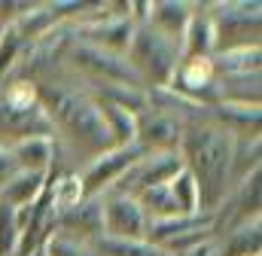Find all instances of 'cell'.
<instances>
[{"label": "cell", "mask_w": 262, "mask_h": 256, "mask_svg": "<svg viewBox=\"0 0 262 256\" xmlns=\"http://www.w3.org/2000/svg\"><path fill=\"white\" fill-rule=\"evenodd\" d=\"M177 156L198 186V210L216 214L232 192V137L213 122H189L183 125Z\"/></svg>", "instance_id": "1"}, {"label": "cell", "mask_w": 262, "mask_h": 256, "mask_svg": "<svg viewBox=\"0 0 262 256\" xmlns=\"http://www.w3.org/2000/svg\"><path fill=\"white\" fill-rule=\"evenodd\" d=\"M37 101L43 113L49 116L52 128H58L64 137H70L79 150L101 156L113 146L95 98L76 89H67V86H37Z\"/></svg>", "instance_id": "2"}, {"label": "cell", "mask_w": 262, "mask_h": 256, "mask_svg": "<svg viewBox=\"0 0 262 256\" xmlns=\"http://www.w3.org/2000/svg\"><path fill=\"white\" fill-rule=\"evenodd\" d=\"M125 61L137 73L140 86L146 82L149 89H168L180 64V43L168 40L152 25H134Z\"/></svg>", "instance_id": "3"}, {"label": "cell", "mask_w": 262, "mask_h": 256, "mask_svg": "<svg viewBox=\"0 0 262 256\" xmlns=\"http://www.w3.org/2000/svg\"><path fill=\"white\" fill-rule=\"evenodd\" d=\"M259 9L262 6L256 0L253 3H213L207 18H210V28H213L216 52L259 46V18H262Z\"/></svg>", "instance_id": "4"}, {"label": "cell", "mask_w": 262, "mask_h": 256, "mask_svg": "<svg viewBox=\"0 0 262 256\" xmlns=\"http://www.w3.org/2000/svg\"><path fill=\"white\" fill-rule=\"evenodd\" d=\"M67 58L79 73L98 79L101 86H137L140 89V79L125 61V55H116V52H107L89 43H70Z\"/></svg>", "instance_id": "5"}, {"label": "cell", "mask_w": 262, "mask_h": 256, "mask_svg": "<svg viewBox=\"0 0 262 256\" xmlns=\"http://www.w3.org/2000/svg\"><path fill=\"white\" fill-rule=\"evenodd\" d=\"M183 171V162L177 153H146L140 156L128 171L119 177V183L110 192H119V195H137L143 189H152V186H165L171 183L177 174Z\"/></svg>", "instance_id": "6"}, {"label": "cell", "mask_w": 262, "mask_h": 256, "mask_svg": "<svg viewBox=\"0 0 262 256\" xmlns=\"http://www.w3.org/2000/svg\"><path fill=\"white\" fill-rule=\"evenodd\" d=\"M140 156H146V153H140L134 143H131V146H110L107 153L95 156L92 165L85 168V174L79 177V180H82V195H85V198H101V195H107V192L119 183V177L128 171Z\"/></svg>", "instance_id": "7"}, {"label": "cell", "mask_w": 262, "mask_h": 256, "mask_svg": "<svg viewBox=\"0 0 262 256\" xmlns=\"http://www.w3.org/2000/svg\"><path fill=\"white\" fill-rule=\"evenodd\" d=\"M259 201H262V174L253 171L247 174L235 189L226 195V201L216 207L213 214V232H220L226 226V232L247 226V223H259Z\"/></svg>", "instance_id": "8"}, {"label": "cell", "mask_w": 262, "mask_h": 256, "mask_svg": "<svg viewBox=\"0 0 262 256\" xmlns=\"http://www.w3.org/2000/svg\"><path fill=\"white\" fill-rule=\"evenodd\" d=\"M101 217H104V238L137 241L146 235V217L131 195L119 192L101 195Z\"/></svg>", "instance_id": "9"}, {"label": "cell", "mask_w": 262, "mask_h": 256, "mask_svg": "<svg viewBox=\"0 0 262 256\" xmlns=\"http://www.w3.org/2000/svg\"><path fill=\"white\" fill-rule=\"evenodd\" d=\"M168 89H174L177 95L195 101L201 107H213L216 104V73H213L210 58H180Z\"/></svg>", "instance_id": "10"}, {"label": "cell", "mask_w": 262, "mask_h": 256, "mask_svg": "<svg viewBox=\"0 0 262 256\" xmlns=\"http://www.w3.org/2000/svg\"><path fill=\"white\" fill-rule=\"evenodd\" d=\"M70 43H73V34H70V28L67 25H55L49 34H43V37H37L34 43H28L25 46V52H21V58L15 67H21L28 76L31 73H46V70H52L61 55H67V49H70ZM25 76V79H28Z\"/></svg>", "instance_id": "11"}, {"label": "cell", "mask_w": 262, "mask_h": 256, "mask_svg": "<svg viewBox=\"0 0 262 256\" xmlns=\"http://www.w3.org/2000/svg\"><path fill=\"white\" fill-rule=\"evenodd\" d=\"M180 134H183V122H177L165 113H143V116H137L134 146L140 153H177Z\"/></svg>", "instance_id": "12"}, {"label": "cell", "mask_w": 262, "mask_h": 256, "mask_svg": "<svg viewBox=\"0 0 262 256\" xmlns=\"http://www.w3.org/2000/svg\"><path fill=\"white\" fill-rule=\"evenodd\" d=\"M58 235L73 241H98L104 235V217H101V198H82L76 207L55 214Z\"/></svg>", "instance_id": "13"}, {"label": "cell", "mask_w": 262, "mask_h": 256, "mask_svg": "<svg viewBox=\"0 0 262 256\" xmlns=\"http://www.w3.org/2000/svg\"><path fill=\"white\" fill-rule=\"evenodd\" d=\"M52 122L49 116L43 113V107H31V110H15L9 104L0 101V134L9 140L6 146L18 143V140H28V137H52Z\"/></svg>", "instance_id": "14"}, {"label": "cell", "mask_w": 262, "mask_h": 256, "mask_svg": "<svg viewBox=\"0 0 262 256\" xmlns=\"http://www.w3.org/2000/svg\"><path fill=\"white\" fill-rule=\"evenodd\" d=\"M207 116L216 128H223L232 140L238 137H259V107L247 104H213L207 107Z\"/></svg>", "instance_id": "15"}, {"label": "cell", "mask_w": 262, "mask_h": 256, "mask_svg": "<svg viewBox=\"0 0 262 256\" xmlns=\"http://www.w3.org/2000/svg\"><path fill=\"white\" fill-rule=\"evenodd\" d=\"M192 12H195L192 3H183V0H156V3H149V18H146V25H152V28H156L159 34H165L168 40L180 43V37H183V31H186Z\"/></svg>", "instance_id": "16"}, {"label": "cell", "mask_w": 262, "mask_h": 256, "mask_svg": "<svg viewBox=\"0 0 262 256\" xmlns=\"http://www.w3.org/2000/svg\"><path fill=\"white\" fill-rule=\"evenodd\" d=\"M6 150H9V156L15 162V171L49 174L52 159H55V140L52 137H28V140H18V143H12Z\"/></svg>", "instance_id": "17"}, {"label": "cell", "mask_w": 262, "mask_h": 256, "mask_svg": "<svg viewBox=\"0 0 262 256\" xmlns=\"http://www.w3.org/2000/svg\"><path fill=\"white\" fill-rule=\"evenodd\" d=\"M49 186L46 174H37V171H15L3 186H0V201L9 204V207H28L34 204Z\"/></svg>", "instance_id": "18"}, {"label": "cell", "mask_w": 262, "mask_h": 256, "mask_svg": "<svg viewBox=\"0 0 262 256\" xmlns=\"http://www.w3.org/2000/svg\"><path fill=\"white\" fill-rule=\"evenodd\" d=\"M216 40L207 12H192L183 37H180V58H213Z\"/></svg>", "instance_id": "19"}, {"label": "cell", "mask_w": 262, "mask_h": 256, "mask_svg": "<svg viewBox=\"0 0 262 256\" xmlns=\"http://www.w3.org/2000/svg\"><path fill=\"white\" fill-rule=\"evenodd\" d=\"M216 104H247V107H259V73L216 76Z\"/></svg>", "instance_id": "20"}, {"label": "cell", "mask_w": 262, "mask_h": 256, "mask_svg": "<svg viewBox=\"0 0 262 256\" xmlns=\"http://www.w3.org/2000/svg\"><path fill=\"white\" fill-rule=\"evenodd\" d=\"M262 253V226L247 223L226 232L223 241H213V256H259Z\"/></svg>", "instance_id": "21"}, {"label": "cell", "mask_w": 262, "mask_h": 256, "mask_svg": "<svg viewBox=\"0 0 262 256\" xmlns=\"http://www.w3.org/2000/svg\"><path fill=\"white\" fill-rule=\"evenodd\" d=\"M213 73L216 76H238V73H259L262 49L247 46V49H232V52H216L213 58Z\"/></svg>", "instance_id": "22"}, {"label": "cell", "mask_w": 262, "mask_h": 256, "mask_svg": "<svg viewBox=\"0 0 262 256\" xmlns=\"http://www.w3.org/2000/svg\"><path fill=\"white\" fill-rule=\"evenodd\" d=\"M95 101L113 104V107L125 110V113H131V116H143V113H149L146 89H137V86H101Z\"/></svg>", "instance_id": "23"}, {"label": "cell", "mask_w": 262, "mask_h": 256, "mask_svg": "<svg viewBox=\"0 0 262 256\" xmlns=\"http://www.w3.org/2000/svg\"><path fill=\"white\" fill-rule=\"evenodd\" d=\"M98 110H101L104 128L110 134V143L113 146H131L134 143V131H137V116H131V113L113 107V104H104V101H98Z\"/></svg>", "instance_id": "24"}, {"label": "cell", "mask_w": 262, "mask_h": 256, "mask_svg": "<svg viewBox=\"0 0 262 256\" xmlns=\"http://www.w3.org/2000/svg\"><path fill=\"white\" fill-rule=\"evenodd\" d=\"M134 201L140 204V210H143L146 223H152V220H171V217H183V214L177 210V204H174L171 192H168V183H165V186H152V189L137 192V195H134Z\"/></svg>", "instance_id": "25"}, {"label": "cell", "mask_w": 262, "mask_h": 256, "mask_svg": "<svg viewBox=\"0 0 262 256\" xmlns=\"http://www.w3.org/2000/svg\"><path fill=\"white\" fill-rule=\"evenodd\" d=\"M253 171H259V137H238V140H232V171H229V180L241 183Z\"/></svg>", "instance_id": "26"}, {"label": "cell", "mask_w": 262, "mask_h": 256, "mask_svg": "<svg viewBox=\"0 0 262 256\" xmlns=\"http://www.w3.org/2000/svg\"><path fill=\"white\" fill-rule=\"evenodd\" d=\"M95 244V250L101 256H171L168 250H162V247H156V244H149L146 238H137V241H119V238H98V241H92Z\"/></svg>", "instance_id": "27"}, {"label": "cell", "mask_w": 262, "mask_h": 256, "mask_svg": "<svg viewBox=\"0 0 262 256\" xmlns=\"http://www.w3.org/2000/svg\"><path fill=\"white\" fill-rule=\"evenodd\" d=\"M82 180L79 174H61L52 186H49V201H52V210L61 214V210H70L82 201Z\"/></svg>", "instance_id": "28"}, {"label": "cell", "mask_w": 262, "mask_h": 256, "mask_svg": "<svg viewBox=\"0 0 262 256\" xmlns=\"http://www.w3.org/2000/svg\"><path fill=\"white\" fill-rule=\"evenodd\" d=\"M168 192H171V198H174V204H177V210H180L183 217L201 214V210H198V186H195V180H192V174H189L186 168L168 183Z\"/></svg>", "instance_id": "29"}, {"label": "cell", "mask_w": 262, "mask_h": 256, "mask_svg": "<svg viewBox=\"0 0 262 256\" xmlns=\"http://www.w3.org/2000/svg\"><path fill=\"white\" fill-rule=\"evenodd\" d=\"M21 52H25V40L18 37V31L9 25V28H3L0 31V76H6L18 58H21Z\"/></svg>", "instance_id": "30"}, {"label": "cell", "mask_w": 262, "mask_h": 256, "mask_svg": "<svg viewBox=\"0 0 262 256\" xmlns=\"http://www.w3.org/2000/svg\"><path fill=\"white\" fill-rule=\"evenodd\" d=\"M0 101L9 104V107H15V110H31V107L40 104V101H37V86H34L31 79H15V82H9Z\"/></svg>", "instance_id": "31"}, {"label": "cell", "mask_w": 262, "mask_h": 256, "mask_svg": "<svg viewBox=\"0 0 262 256\" xmlns=\"http://www.w3.org/2000/svg\"><path fill=\"white\" fill-rule=\"evenodd\" d=\"M18 241V223H15V207L0 201V256H12Z\"/></svg>", "instance_id": "32"}, {"label": "cell", "mask_w": 262, "mask_h": 256, "mask_svg": "<svg viewBox=\"0 0 262 256\" xmlns=\"http://www.w3.org/2000/svg\"><path fill=\"white\" fill-rule=\"evenodd\" d=\"M46 256H92V250L82 241H73V238H64V235H52L46 241Z\"/></svg>", "instance_id": "33"}, {"label": "cell", "mask_w": 262, "mask_h": 256, "mask_svg": "<svg viewBox=\"0 0 262 256\" xmlns=\"http://www.w3.org/2000/svg\"><path fill=\"white\" fill-rule=\"evenodd\" d=\"M12 174H15V162H12L9 150H6V146L0 143V186H3V183H6V180L12 177Z\"/></svg>", "instance_id": "34"}, {"label": "cell", "mask_w": 262, "mask_h": 256, "mask_svg": "<svg viewBox=\"0 0 262 256\" xmlns=\"http://www.w3.org/2000/svg\"><path fill=\"white\" fill-rule=\"evenodd\" d=\"M177 256H213V238L204 241V244H198V247H192V250H186V253H177Z\"/></svg>", "instance_id": "35"}]
</instances>
